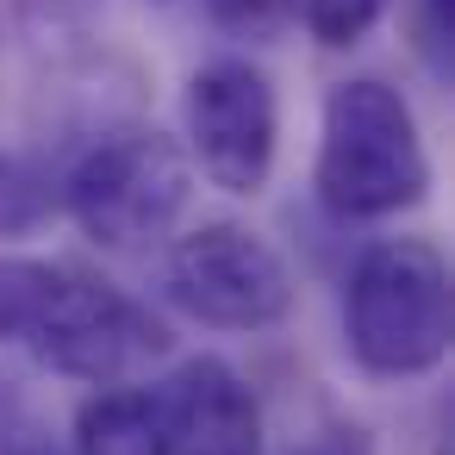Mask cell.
<instances>
[{
  "instance_id": "1",
  "label": "cell",
  "mask_w": 455,
  "mask_h": 455,
  "mask_svg": "<svg viewBox=\"0 0 455 455\" xmlns=\"http://www.w3.org/2000/svg\"><path fill=\"white\" fill-rule=\"evenodd\" d=\"M0 349L82 387H125L169 355V324L63 256H0Z\"/></svg>"
},
{
  "instance_id": "2",
  "label": "cell",
  "mask_w": 455,
  "mask_h": 455,
  "mask_svg": "<svg viewBox=\"0 0 455 455\" xmlns=\"http://www.w3.org/2000/svg\"><path fill=\"white\" fill-rule=\"evenodd\" d=\"M312 194L337 225H380L430 194V150L411 100L380 76H349L318 107Z\"/></svg>"
},
{
  "instance_id": "3",
  "label": "cell",
  "mask_w": 455,
  "mask_h": 455,
  "mask_svg": "<svg viewBox=\"0 0 455 455\" xmlns=\"http://www.w3.org/2000/svg\"><path fill=\"white\" fill-rule=\"evenodd\" d=\"M455 287L430 237H374L343 275V349L368 380H424L449 362Z\"/></svg>"
},
{
  "instance_id": "4",
  "label": "cell",
  "mask_w": 455,
  "mask_h": 455,
  "mask_svg": "<svg viewBox=\"0 0 455 455\" xmlns=\"http://www.w3.org/2000/svg\"><path fill=\"white\" fill-rule=\"evenodd\" d=\"M188 150L156 125H107L57 175V212L100 250H150L188 212Z\"/></svg>"
},
{
  "instance_id": "5",
  "label": "cell",
  "mask_w": 455,
  "mask_h": 455,
  "mask_svg": "<svg viewBox=\"0 0 455 455\" xmlns=\"http://www.w3.org/2000/svg\"><path fill=\"white\" fill-rule=\"evenodd\" d=\"M156 287L181 318H194L206 331H237V337L268 331L293 312L287 256L237 219H206L181 237H169Z\"/></svg>"
},
{
  "instance_id": "6",
  "label": "cell",
  "mask_w": 455,
  "mask_h": 455,
  "mask_svg": "<svg viewBox=\"0 0 455 455\" xmlns=\"http://www.w3.org/2000/svg\"><path fill=\"white\" fill-rule=\"evenodd\" d=\"M181 125H188V169H200L219 194L250 200L268 188L281 156V100L262 63L250 57L200 63L181 94Z\"/></svg>"
},
{
  "instance_id": "7",
  "label": "cell",
  "mask_w": 455,
  "mask_h": 455,
  "mask_svg": "<svg viewBox=\"0 0 455 455\" xmlns=\"http://www.w3.org/2000/svg\"><path fill=\"white\" fill-rule=\"evenodd\" d=\"M150 393L169 455H262V399L225 355H188Z\"/></svg>"
},
{
  "instance_id": "8",
  "label": "cell",
  "mask_w": 455,
  "mask_h": 455,
  "mask_svg": "<svg viewBox=\"0 0 455 455\" xmlns=\"http://www.w3.org/2000/svg\"><path fill=\"white\" fill-rule=\"evenodd\" d=\"M76 455H169L163 449V418L156 393L125 380V387H94L76 405Z\"/></svg>"
},
{
  "instance_id": "9",
  "label": "cell",
  "mask_w": 455,
  "mask_h": 455,
  "mask_svg": "<svg viewBox=\"0 0 455 455\" xmlns=\"http://www.w3.org/2000/svg\"><path fill=\"white\" fill-rule=\"evenodd\" d=\"M57 219V175L20 150H0V237H32Z\"/></svg>"
},
{
  "instance_id": "10",
  "label": "cell",
  "mask_w": 455,
  "mask_h": 455,
  "mask_svg": "<svg viewBox=\"0 0 455 455\" xmlns=\"http://www.w3.org/2000/svg\"><path fill=\"white\" fill-rule=\"evenodd\" d=\"M387 13H393V0H306V32L324 51H355Z\"/></svg>"
},
{
  "instance_id": "11",
  "label": "cell",
  "mask_w": 455,
  "mask_h": 455,
  "mask_svg": "<svg viewBox=\"0 0 455 455\" xmlns=\"http://www.w3.org/2000/svg\"><path fill=\"white\" fill-rule=\"evenodd\" d=\"M293 455H374V436H368V424H355V418H324Z\"/></svg>"
},
{
  "instance_id": "12",
  "label": "cell",
  "mask_w": 455,
  "mask_h": 455,
  "mask_svg": "<svg viewBox=\"0 0 455 455\" xmlns=\"http://www.w3.org/2000/svg\"><path fill=\"white\" fill-rule=\"evenodd\" d=\"M206 7L225 20V26H243V32H262V26H275L293 0H206Z\"/></svg>"
},
{
  "instance_id": "13",
  "label": "cell",
  "mask_w": 455,
  "mask_h": 455,
  "mask_svg": "<svg viewBox=\"0 0 455 455\" xmlns=\"http://www.w3.org/2000/svg\"><path fill=\"white\" fill-rule=\"evenodd\" d=\"M424 44H430V57L449 69V44H455V0H424Z\"/></svg>"
},
{
  "instance_id": "14",
  "label": "cell",
  "mask_w": 455,
  "mask_h": 455,
  "mask_svg": "<svg viewBox=\"0 0 455 455\" xmlns=\"http://www.w3.org/2000/svg\"><path fill=\"white\" fill-rule=\"evenodd\" d=\"M0 455H57L44 430H32L26 418H0Z\"/></svg>"
},
{
  "instance_id": "15",
  "label": "cell",
  "mask_w": 455,
  "mask_h": 455,
  "mask_svg": "<svg viewBox=\"0 0 455 455\" xmlns=\"http://www.w3.org/2000/svg\"><path fill=\"white\" fill-rule=\"evenodd\" d=\"M20 7H26V13H38V20H57V13H69V7H76V0H20Z\"/></svg>"
},
{
  "instance_id": "16",
  "label": "cell",
  "mask_w": 455,
  "mask_h": 455,
  "mask_svg": "<svg viewBox=\"0 0 455 455\" xmlns=\"http://www.w3.org/2000/svg\"><path fill=\"white\" fill-rule=\"evenodd\" d=\"M150 7H175V0H150Z\"/></svg>"
}]
</instances>
